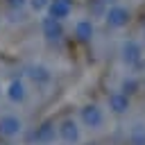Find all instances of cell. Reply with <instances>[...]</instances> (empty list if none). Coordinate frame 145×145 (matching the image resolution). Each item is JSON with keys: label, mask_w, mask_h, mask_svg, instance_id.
<instances>
[{"label": "cell", "mask_w": 145, "mask_h": 145, "mask_svg": "<svg viewBox=\"0 0 145 145\" xmlns=\"http://www.w3.org/2000/svg\"><path fill=\"white\" fill-rule=\"evenodd\" d=\"M120 54H122V61L131 68H136L143 61V50H140V43H136V41H125Z\"/></svg>", "instance_id": "1"}, {"label": "cell", "mask_w": 145, "mask_h": 145, "mask_svg": "<svg viewBox=\"0 0 145 145\" xmlns=\"http://www.w3.org/2000/svg\"><path fill=\"white\" fill-rule=\"evenodd\" d=\"M79 118H82V122H84L86 127H91V129H97V127H102V122H104V113H102V109H100L97 104H86V106L82 109Z\"/></svg>", "instance_id": "2"}, {"label": "cell", "mask_w": 145, "mask_h": 145, "mask_svg": "<svg viewBox=\"0 0 145 145\" xmlns=\"http://www.w3.org/2000/svg\"><path fill=\"white\" fill-rule=\"evenodd\" d=\"M104 20H106V25H109V27L120 29V27H125V25H127V20H129V11H127L125 7L113 5V7H109V9H106Z\"/></svg>", "instance_id": "3"}, {"label": "cell", "mask_w": 145, "mask_h": 145, "mask_svg": "<svg viewBox=\"0 0 145 145\" xmlns=\"http://www.w3.org/2000/svg\"><path fill=\"white\" fill-rule=\"evenodd\" d=\"M23 131V122L16 116H2L0 118V136L5 138H14Z\"/></svg>", "instance_id": "4"}, {"label": "cell", "mask_w": 145, "mask_h": 145, "mask_svg": "<svg viewBox=\"0 0 145 145\" xmlns=\"http://www.w3.org/2000/svg\"><path fill=\"white\" fill-rule=\"evenodd\" d=\"M41 29H43V36L48 39V41H59L61 36H63V27H61V20H57V18H43V23H41Z\"/></svg>", "instance_id": "5"}, {"label": "cell", "mask_w": 145, "mask_h": 145, "mask_svg": "<svg viewBox=\"0 0 145 145\" xmlns=\"http://www.w3.org/2000/svg\"><path fill=\"white\" fill-rule=\"evenodd\" d=\"M48 9H50V18L63 20L72 11V0H50V7Z\"/></svg>", "instance_id": "6"}, {"label": "cell", "mask_w": 145, "mask_h": 145, "mask_svg": "<svg viewBox=\"0 0 145 145\" xmlns=\"http://www.w3.org/2000/svg\"><path fill=\"white\" fill-rule=\"evenodd\" d=\"M59 136H61L66 143H77V140H79V127H77V122H75L72 118L63 120V122L59 125Z\"/></svg>", "instance_id": "7"}, {"label": "cell", "mask_w": 145, "mask_h": 145, "mask_svg": "<svg viewBox=\"0 0 145 145\" xmlns=\"http://www.w3.org/2000/svg\"><path fill=\"white\" fill-rule=\"evenodd\" d=\"M25 95H27V91H25V84H23V79H11L9 82V86H7V97L14 102V104H18V102H23L25 100Z\"/></svg>", "instance_id": "8"}, {"label": "cell", "mask_w": 145, "mask_h": 145, "mask_svg": "<svg viewBox=\"0 0 145 145\" xmlns=\"http://www.w3.org/2000/svg\"><path fill=\"white\" fill-rule=\"evenodd\" d=\"M109 109L113 113H125L129 109V95H125L122 91H116L109 95Z\"/></svg>", "instance_id": "9"}, {"label": "cell", "mask_w": 145, "mask_h": 145, "mask_svg": "<svg viewBox=\"0 0 145 145\" xmlns=\"http://www.w3.org/2000/svg\"><path fill=\"white\" fill-rule=\"evenodd\" d=\"M54 136H57V129H54V125H52V122H43V125L34 131L36 143H43V145L52 143V140H54Z\"/></svg>", "instance_id": "10"}, {"label": "cell", "mask_w": 145, "mask_h": 145, "mask_svg": "<svg viewBox=\"0 0 145 145\" xmlns=\"http://www.w3.org/2000/svg\"><path fill=\"white\" fill-rule=\"evenodd\" d=\"M27 77H29L34 84H48L52 75H50V70H48L45 66H39V63H36V66H29V70H27Z\"/></svg>", "instance_id": "11"}, {"label": "cell", "mask_w": 145, "mask_h": 145, "mask_svg": "<svg viewBox=\"0 0 145 145\" xmlns=\"http://www.w3.org/2000/svg\"><path fill=\"white\" fill-rule=\"evenodd\" d=\"M75 36H77L79 41H88V39L93 36V23H91V20H79V23L75 25Z\"/></svg>", "instance_id": "12"}, {"label": "cell", "mask_w": 145, "mask_h": 145, "mask_svg": "<svg viewBox=\"0 0 145 145\" xmlns=\"http://www.w3.org/2000/svg\"><path fill=\"white\" fill-rule=\"evenodd\" d=\"M131 145H145V127L138 125L131 131Z\"/></svg>", "instance_id": "13"}, {"label": "cell", "mask_w": 145, "mask_h": 145, "mask_svg": "<svg viewBox=\"0 0 145 145\" xmlns=\"http://www.w3.org/2000/svg\"><path fill=\"white\" fill-rule=\"evenodd\" d=\"M136 88H138V82H136V79H131V77H129V79H125V82H122V93H125V95L134 93Z\"/></svg>", "instance_id": "14"}, {"label": "cell", "mask_w": 145, "mask_h": 145, "mask_svg": "<svg viewBox=\"0 0 145 145\" xmlns=\"http://www.w3.org/2000/svg\"><path fill=\"white\" fill-rule=\"evenodd\" d=\"M29 7H32L34 11H43V9L50 7V0H29Z\"/></svg>", "instance_id": "15"}, {"label": "cell", "mask_w": 145, "mask_h": 145, "mask_svg": "<svg viewBox=\"0 0 145 145\" xmlns=\"http://www.w3.org/2000/svg\"><path fill=\"white\" fill-rule=\"evenodd\" d=\"M25 2H27V0H9L11 9H20V7H25Z\"/></svg>", "instance_id": "16"}]
</instances>
